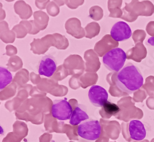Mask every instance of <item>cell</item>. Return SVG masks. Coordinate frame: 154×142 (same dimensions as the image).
<instances>
[{"label": "cell", "mask_w": 154, "mask_h": 142, "mask_svg": "<svg viewBox=\"0 0 154 142\" xmlns=\"http://www.w3.org/2000/svg\"><path fill=\"white\" fill-rule=\"evenodd\" d=\"M116 84L122 91L132 94L143 86L144 79L137 67L130 63L118 73Z\"/></svg>", "instance_id": "6da1fadb"}, {"label": "cell", "mask_w": 154, "mask_h": 142, "mask_svg": "<svg viewBox=\"0 0 154 142\" xmlns=\"http://www.w3.org/2000/svg\"><path fill=\"white\" fill-rule=\"evenodd\" d=\"M126 54L120 48H114L109 50L103 57V63L109 70L117 72L124 66Z\"/></svg>", "instance_id": "7a4b0ae2"}, {"label": "cell", "mask_w": 154, "mask_h": 142, "mask_svg": "<svg viewBox=\"0 0 154 142\" xmlns=\"http://www.w3.org/2000/svg\"><path fill=\"white\" fill-rule=\"evenodd\" d=\"M80 137L87 140L98 139L102 132L100 122L96 120H91L80 124L77 129Z\"/></svg>", "instance_id": "3957f363"}, {"label": "cell", "mask_w": 154, "mask_h": 142, "mask_svg": "<svg viewBox=\"0 0 154 142\" xmlns=\"http://www.w3.org/2000/svg\"><path fill=\"white\" fill-rule=\"evenodd\" d=\"M73 111L71 105L66 100H54L51 108L53 117L60 121L70 119Z\"/></svg>", "instance_id": "277c9868"}, {"label": "cell", "mask_w": 154, "mask_h": 142, "mask_svg": "<svg viewBox=\"0 0 154 142\" xmlns=\"http://www.w3.org/2000/svg\"><path fill=\"white\" fill-rule=\"evenodd\" d=\"M88 97L93 105L102 107L107 101L108 93L106 90L99 86H93L88 92Z\"/></svg>", "instance_id": "5b68a950"}, {"label": "cell", "mask_w": 154, "mask_h": 142, "mask_svg": "<svg viewBox=\"0 0 154 142\" xmlns=\"http://www.w3.org/2000/svg\"><path fill=\"white\" fill-rule=\"evenodd\" d=\"M110 35L116 41H123L129 39L132 35L130 27L125 22H118L112 27Z\"/></svg>", "instance_id": "8992f818"}, {"label": "cell", "mask_w": 154, "mask_h": 142, "mask_svg": "<svg viewBox=\"0 0 154 142\" xmlns=\"http://www.w3.org/2000/svg\"><path fill=\"white\" fill-rule=\"evenodd\" d=\"M128 132L130 137L134 140H143L146 137V130L143 123L138 120H133L128 125Z\"/></svg>", "instance_id": "52a82bcc"}, {"label": "cell", "mask_w": 154, "mask_h": 142, "mask_svg": "<svg viewBox=\"0 0 154 142\" xmlns=\"http://www.w3.org/2000/svg\"><path fill=\"white\" fill-rule=\"evenodd\" d=\"M56 68L57 65L55 60L52 57L46 56L42 58L40 62L38 73L40 75L51 77L53 75Z\"/></svg>", "instance_id": "ba28073f"}, {"label": "cell", "mask_w": 154, "mask_h": 142, "mask_svg": "<svg viewBox=\"0 0 154 142\" xmlns=\"http://www.w3.org/2000/svg\"><path fill=\"white\" fill-rule=\"evenodd\" d=\"M88 119L89 116L86 112L80 107H76L72 112L70 119V124L72 125H76Z\"/></svg>", "instance_id": "9c48e42d"}, {"label": "cell", "mask_w": 154, "mask_h": 142, "mask_svg": "<svg viewBox=\"0 0 154 142\" xmlns=\"http://www.w3.org/2000/svg\"><path fill=\"white\" fill-rule=\"evenodd\" d=\"M12 75L9 71L4 68H1V80H0V89H3L12 81Z\"/></svg>", "instance_id": "30bf717a"}, {"label": "cell", "mask_w": 154, "mask_h": 142, "mask_svg": "<svg viewBox=\"0 0 154 142\" xmlns=\"http://www.w3.org/2000/svg\"><path fill=\"white\" fill-rule=\"evenodd\" d=\"M102 108H103L105 113L110 116L116 115L120 111V108L116 104L109 101H106V103L102 107Z\"/></svg>", "instance_id": "8fae6325"}, {"label": "cell", "mask_w": 154, "mask_h": 142, "mask_svg": "<svg viewBox=\"0 0 154 142\" xmlns=\"http://www.w3.org/2000/svg\"><path fill=\"white\" fill-rule=\"evenodd\" d=\"M147 43H148L150 45H151V46H154V36L150 37V38L149 39V40H148Z\"/></svg>", "instance_id": "7c38bea8"}]
</instances>
